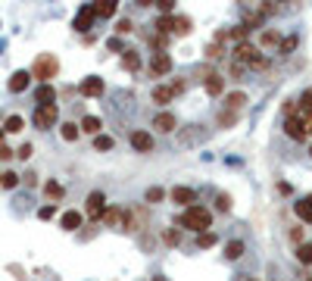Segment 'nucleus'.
<instances>
[{
  "mask_svg": "<svg viewBox=\"0 0 312 281\" xmlns=\"http://www.w3.org/2000/svg\"><path fill=\"white\" fill-rule=\"evenodd\" d=\"M178 225L181 228H191V231H197V234H203V231H209L212 228V213L206 210V206H188L185 213H181V219H178Z\"/></svg>",
  "mask_w": 312,
  "mask_h": 281,
  "instance_id": "1",
  "label": "nucleus"
},
{
  "mask_svg": "<svg viewBox=\"0 0 312 281\" xmlns=\"http://www.w3.org/2000/svg\"><path fill=\"white\" fill-rule=\"evenodd\" d=\"M57 72H60V60L53 53H41L31 66V78H38L41 85H50V78H57Z\"/></svg>",
  "mask_w": 312,
  "mask_h": 281,
  "instance_id": "2",
  "label": "nucleus"
},
{
  "mask_svg": "<svg viewBox=\"0 0 312 281\" xmlns=\"http://www.w3.org/2000/svg\"><path fill=\"white\" fill-rule=\"evenodd\" d=\"M57 119H60V109L57 106H38L34 109V116H31V122H34V128H53L57 125Z\"/></svg>",
  "mask_w": 312,
  "mask_h": 281,
  "instance_id": "3",
  "label": "nucleus"
},
{
  "mask_svg": "<svg viewBox=\"0 0 312 281\" xmlns=\"http://www.w3.org/2000/svg\"><path fill=\"white\" fill-rule=\"evenodd\" d=\"M231 53H234V63H241V66H253L256 60H259V50H256L253 44H247V41L244 44H234Z\"/></svg>",
  "mask_w": 312,
  "mask_h": 281,
  "instance_id": "4",
  "label": "nucleus"
},
{
  "mask_svg": "<svg viewBox=\"0 0 312 281\" xmlns=\"http://www.w3.org/2000/svg\"><path fill=\"white\" fill-rule=\"evenodd\" d=\"M103 210H106L103 194H100V191H91L87 200H84V213H87L91 219H103Z\"/></svg>",
  "mask_w": 312,
  "mask_h": 281,
  "instance_id": "5",
  "label": "nucleus"
},
{
  "mask_svg": "<svg viewBox=\"0 0 312 281\" xmlns=\"http://www.w3.org/2000/svg\"><path fill=\"white\" fill-rule=\"evenodd\" d=\"M188 128H191V131H181V135H178V144H181V147L200 144V141H206V135H209L203 125H188Z\"/></svg>",
  "mask_w": 312,
  "mask_h": 281,
  "instance_id": "6",
  "label": "nucleus"
},
{
  "mask_svg": "<svg viewBox=\"0 0 312 281\" xmlns=\"http://www.w3.org/2000/svg\"><path fill=\"white\" fill-rule=\"evenodd\" d=\"M150 72L156 75V78H166V75L172 72V56H169V53H153V63H150Z\"/></svg>",
  "mask_w": 312,
  "mask_h": 281,
  "instance_id": "7",
  "label": "nucleus"
},
{
  "mask_svg": "<svg viewBox=\"0 0 312 281\" xmlns=\"http://www.w3.org/2000/svg\"><path fill=\"white\" fill-rule=\"evenodd\" d=\"M172 200L188 210V206H194V200H197V191L188 187V184H178V187H172Z\"/></svg>",
  "mask_w": 312,
  "mask_h": 281,
  "instance_id": "8",
  "label": "nucleus"
},
{
  "mask_svg": "<svg viewBox=\"0 0 312 281\" xmlns=\"http://www.w3.org/2000/svg\"><path fill=\"white\" fill-rule=\"evenodd\" d=\"M131 147L138 150V153H150V150H153V135H150V131H131Z\"/></svg>",
  "mask_w": 312,
  "mask_h": 281,
  "instance_id": "9",
  "label": "nucleus"
},
{
  "mask_svg": "<svg viewBox=\"0 0 312 281\" xmlns=\"http://www.w3.org/2000/svg\"><path fill=\"white\" fill-rule=\"evenodd\" d=\"M78 91L84 94V97H100V94L106 91V85H103L100 75H91V78H84V82H81V88H78Z\"/></svg>",
  "mask_w": 312,
  "mask_h": 281,
  "instance_id": "10",
  "label": "nucleus"
},
{
  "mask_svg": "<svg viewBox=\"0 0 312 281\" xmlns=\"http://www.w3.org/2000/svg\"><path fill=\"white\" fill-rule=\"evenodd\" d=\"M175 125H178V119L172 116L169 109H166V112H156V119H153V128H156V131L169 135V131H175Z\"/></svg>",
  "mask_w": 312,
  "mask_h": 281,
  "instance_id": "11",
  "label": "nucleus"
},
{
  "mask_svg": "<svg viewBox=\"0 0 312 281\" xmlns=\"http://www.w3.org/2000/svg\"><path fill=\"white\" fill-rule=\"evenodd\" d=\"M28 85H31V72L19 69V72H13V75H10V91H13V94H22Z\"/></svg>",
  "mask_w": 312,
  "mask_h": 281,
  "instance_id": "12",
  "label": "nucleus"
},
{
  "mask_svg": "<svg viewBox=\"0 0 312 281\" xmlns=\"http://www.w3.org/2000/svg\"><path fill=\"white\" fill-rule=\"evenodd\" d=\"M94 19H97V16H94V7H81V10H78V16H75V31H81V34H84L91 25H94Z\"/></svg>",
  "mask_w": 312,
  "mask_h": 281,
  "instance_id": "13",
  "label": "nucleus"
},
{
  "mask_svg": "<svg viewBox=\"0 0 312 281\" xmlns=\"http://www.w3.org/2000/svg\"><path fill=\"white\" fill-rule=\"evenodd\" d=\"M203 88H206L209 97H218V94L225 91V78H222V75H215V72H209L206 78H203Z\"/></svg>",
  "mask_w": 312,
  "mask_h": 281,
  "instance_id": "14",
  "label": "nucleus"
},
{
  "mask_svg": "<svg viewBox=\"0 0 312 281\" xmlns=\"http://www.w3.org/2000/svg\"><path fill=\"white\" fill-rule=\"evenodd\" d=\"M34 100H38V106H57V91H53L50 85H41L38 91H34Z\"/></svg>",
  "mask_w": 312,
  "mask_h": 281,
  "instance_id": "15",
  "label": "nucleus"
},
{
  "mask_svg": "<svg viewBox=\"0 0 312 281\" xmlns=\"http://www.w3.org/2000/svg\"><path fill=\"white\" fill-rule=\"evenodd\" d=\"M81 219H84V216H81L78 210H66L63 219H60V225H63L66 231H75V228H81Z\"/></svg>",
  "mask_w": 312,
  "mask_h": 281,
  "instance_id": "16",
  "label": "nucleus"
},
{
  "mask_svg": "<svg viewBox=\"0 0 312 281\" xmlns=\"http://www.w3.org/2000/svg\"><path fill=\"white\" fill-rule=\"evenodd\" d=\"M150 97H153V103H159V106H166V103H172V97H175V91H172L169 85H156V88H153V94H150Z\"/></svg>",
  "mask_w": 312,
  "mask_h": 281,
  "instance_id": "17",
  "label": "nucleus"
},
{
  "mask_svg": "<svg viewBox=\"0 0 312 281\" xmlns=\"http://www.w3.org/2000/svg\"><path fill=\"white\" fill-rule=\"evenodd\" d=\"M225 106H228L231 112H241V109L247 106V94H244V91H231L228 97H225Z\"/></svg>",
  "mask_w": 312,
  "mask_h": 281,
  "instance_id": "18",
  "label": "nucleus"
},
{
  "mask_svg": "<svg viewBox=\"0 0 312 281\" xmlns=\"http://www.w3.org/2000/svg\"><path fill=\"white\" fill-rule=\"evenodd\" d=\"M284 131H287V135H290L293 141H303V138H306V128H303V119H297V116H293V119H287Z\"/></svg>",
  "mask_w": 312,
  "mask_h": 281,
  "instance_id": "19",
  "label": "nucleus"
},
{
  "mask_svg": "<svg viewBox=\"0 0 312 281\" xmlns=\"http://www.w3.org/2000/svg\"><path fill=\"white\" fill-rule=\"evenodd\" d=\"M122 66L128 72H141V53L138 50H122Z\"/></svg>",
  "mask_w": 312,
  "mask_h": 281,
  "instance_id": "20",
  "label": "nucleus"
},
{
  "mask_svg": "<svg viewBox=\"0 0 312 281\" xmlns=\"http://www.w3.org/2000/svg\"><path fill=\"white\" fill-rule=\"evenodd\" d=\"M116 10H119L116 0H97V4H94V16H103V19L116 16Z\"/></svg>",
  "mask_w": 312,
  "mask_h": 281,
  "instance_id": "21",
  "label": "nucleus"
},
{
  "mask_svg": "<svg viewBox=\"0 0 312 281\" xmlns=\"http://www.w3.org/2000/svg\"><path fill=\"white\" fill-rule=\"evenodd\" d=\"M293 213H297L303 222H309V225H312V197H303L300 203H293Z\"/></svg>",
  "mask_w": 312,
  "mask_h": 281,
  "instance_id": "22",
  "label": "nucleus"
},
{
  "mask_svg": "<svg viewBox=\"0 0 312 281\" xmlns=\"http://www.w3.org/2000/svg\"><path fill=\"white\" fill-rule=\"evenodd\" d=\"M78 128L84 131V135H100V128H103V122H100V116H84Z\"/></svg>",
  "mask_w": 312,
  "mask_h": 281,
  "instance_id": "23",
  "label": "nucleus"
},
{
  "mask_svg": "<svg viewBox=\"0 0 312 281\" xmlns=\"http://www.w3.org/2000/svg\"><path fill=\"white\" fill-rule=\"evenodd\" d=\"M22 128H25V119H22V116H7V122H4V135H19Z\"/></svg>",
  "mask_w": 312,
  "mask_h": 281,
  "instance_id": "24",
  "label": "nucleus"
},
{
  "mask_svg": "<svg viewBox=\"0 0 312 281\" xmlns=\"http://www.w3.org/2000/svg\"><path fill=\"white\" fill-rule=\"evenodd\" d=\"M103 222L109 225V228L122 225V210H119V206H106V210H103Z\"/></svg>",
  "mask_w": 312,
  "mask_h": 281,
  "instance_id": "25",
  "label": "nucleus"
},
{
  "mask_svg": "<svg viewBox=\"0 0 312 281\" xmlns=\"http://www.w3.org/2000/svg\"><path fill=\"white\" fill-rule=\"evenodd\" d=\"M244 250H247L244 240H228V244H225V256H228V259H241Z\"/></svg>",
  "mask_w": 312,
  "mask_h": 281,
  "instance_id": "26",
  "label": "nucleus"
},
{
  "mask_svg": "<svg viewBox=\"0 0 312 281\" xmlns=\"http://www.w3.org/2000/svg\"><path fill=\"white\" fill-rule=\"evenodd\" d=\"M44 194H47L50 200H63V194H66V187H63L60 181H47V184H44Z\"/></svg>",
  "mask_w": 312,
  "mask_h": 281,
  "instance_id": "27",
  "label": "nucleus"
},
{
  "mask_svg": "<svg viewBox=\"0 0 312 281\" xmlns=\"http://www.w3.org/2000/svg\"><path fill=\"white\" fill-rule=\"evenodd\" d=\"M172 25H175V16H159V19H156V31L166 34V37L172 34Z\"/></svg>",
  "mask_w": 312,
  "mask_h": 281,
  "instance_id": "28",
  "label": "nucleus"
},
{
  "mask_svg": "<svg viewBox=\"0 0 312 281\" xmlns=\"http://www.w3.org/2000/svg\"><path fill=\"white\" fill-rule=\"evenodd\" d=\"M194 25H191V19L188 16H175V25H172V34H188Z\"/></svg>",
  "mask_w": 312,
  "mask_h": 281,
  "instance_id": "29",
  "label": "nucleus"
},
{
  "mask_svg": "<svg viewBox=\"0 0 312 281\" xmlns=\"http://www.w3.org/2000/svg\"><path fill=\"white\" fill-rule=\"evenodd\" d=\"M19 181H22V175H16V172H4V175H0V187H7V191H13Z\"/></svg>",
  "mask_w": 312,
  "mask_h": 281,
  "instance_id": "30",
  "label": "nucleus"
},
{
  "mask_svg": "<svg viewBox=\"0 0 312 281\" xmlns=\"http://www.w3.org/2000/svg\"><path fill=\"white\" fill-rule=\"evenodd\" d=\"M297 259L303 262V266H312V244H300V247H297Z\"/></svg>",
  "mask_w": 312,
  "mask_h": 281,
  "instance_id": "31",
  "label": "nucleus"
},
{
  "mask_svg": "<svg viewBox=\"0 0 312 281\" xmlns=\"http://www.w3.org/2000/svg\"><path fill=\"white\" fill-rule=\"evenodd\" d=\"M60 135H63L66 141H75V138L81 135V128H78V125H72V122H66V125L60 128Z\"/></svg>",
  "mask_w": 312,
  "mask_h": 281,
  "instance_id": "32",
  "label": "nucleus"
},
{
  "mask_svg": "<svg viewBox=\"0 0 312 281\" xmlns=\"http://www.w3.org/2000/svg\"><path fill=\"white\" fill-rule=\"evenodd\" d=\"M262 47H281V34L278 31H262Z\"/></svg>",
  "mask_w": 312,
  "mask_h": 281,
  "instance_id": "33",
  "label": "nucleus"
},
{
  "mask_svg": "<svg viewBox=\"0 0 312 281\" xmlns=\"http://www.w3.org/2000/svg\"><path fill=\"white\" fill-rule=\"evenodd\" d=\"M94 147H97V150H113V147H116V138H109V135H97V138H94Z\"/></svg>",
  "mask_w": 312,
  "mask_h": 281,
  "instance_id": "34",
  "label": "nucleus"
},
{
  "mask_svg": "<svg viewBox=\"0 0 312 281\" xmlns=\"http://www.w3.org/2000/svg\"><path fill=\"white\" fill-rule=\"evenodd\" d=\"M215 206H218L222 213H228V210H231V197H228L225 191H218V194H215Z\"/></svg>",
  "mask_w": 312,
  "mask_h": 281,
  "instance_id": "35",
  "label": "nucleus"
},
{
  "mask_svg": "<svg viewBox=\"0 0 312 281\" xmlns=\"http://www.w3.org/2000/svg\"><path fill=\"white\" fill-rule=\"evenodd\" d=\"M212 244H215V234H212V231H203V234L197 237V247H200V250H206V247H212Z\"/></svg>",
  "mask_w": 312,
  "mask_h": 281,
  "instance_id": "36",
  "label": "nucleus"
},
{
  "mask_svg": "<svg viewBox=\"0 0 312 281\" xmlns=\"http://www.w3.org/2000/svg\"><path fill=\"white\" fill-rule=\"evenodd\" d=\"M162 197H166V191H162V187H150V191H147V203H159Z\"/></svg>",
  "mask_w": 312,
  "mask_h": 281,
  "instance_id": "37",
  "label": "nucleus"
},
{
  "mask_svg": "<svg viewBox=\"0 0 312 281\" xmlns=\"http://www.w3.org/2000/svg\"><path fill=\"white\" fill-rule=\"evenodd\" d=\"M234 122H237V112H231V109H225L222 116H218V125H225V128H228V125H234Z\"/></svg>",
  "mask_w": 312,
  "mask_h": 281,
  "instance_id": "38",
  "label": "nucleus"
},
{
  "mask_svg": "<svg viewBox=\"0 0 312 281\" xmlns=\"http://www.w3.org/2000/svg\"><path fill=\"white\" fill-rule=\"evenodd\" d=\"M156 7L162 10V16H172V10H175V0H156Z\"/></svg>",
  "mask_w": 312,
  "mask_h": 281,
  "instance_id": "39",
  "label": "nucleus"
},
{
  "mask_svg": "<svg viewBox=\"0 0 312 281\" xmlns=\"http://www.w3.org/2000/svg\"><path fill=\"white\" fill-rule=\"evenodd\" d=\"M162 240H166V244H172V247H175V244L181 240V231H178V228H172V231H166V234H162Z\"/></svg>",
  "mask_w": 312,
  "mask_h": 281,
  "instance_id": "40",
  "label": "nucleus"
},
{
  "mask_svg": "<svg viewBox=\"0 0 312 281\" xmlns=\"http://www.w3.org/2000/svg\"><path fill=\"white\" fill-rule=\"evenodd\" d=\"M293 47H297V37H281V47H278L281 53H290Z\"/></svg>",
  "mask_w": 312,
  "mask_h": 281,
  "instance_id": "41",
  "label": "nucleus"
},
{
  "mask_svg": "<svg viewBox=\"0 0 312 281\" xmlns=\"http://www.w3.org/2000/svg\"><path fill=\"white\" fill-rule=\"evenodd\" d=\"M131 28H135V25L128 22V19H119V25H116V34H128Z\"/></svg>",
  "mask_w": 312,
  "mask_h": 281,
  "instance_id": "42",
  "label": "nucleus"
},
{
  "mask_svg": "<svg viewBox=\"0 0 312 281\" xmlns=\"http://www.w3.org/2000/svg\"><path fill=\"white\" fill-rule=\"evenodd\" d=\"M31 153H34V147H31V144H22V147H19V153H16V156H19V159H31Z\"/></svg>",
  "mask_w": 312,
  "mask_h": 281,
  "instance_id": "43",
  "label": "nucleus"
},
{
  "mask_svg": "<svg viewBox=\"0 0 312 281\" xmlns=\"http://www.w3.org/2000/svg\"><path fill=\"white\" fill-rule=\"evenodd\" d=\"M53 213H57V206H53V203H50V206H41V210H38L41 219H53Z\"/></svg>",
  "mask_w": 312,
  "mask_h": 281,
  "instance_id": "44",
  "label": "nucleus"
},
{
  "mask_svg": "<svg viewBox=\"0 0 312 281\" xmlns=\"http://www.w3.org/2000/svg\"><path fill=\"white\" fill-rule=\"evenodd\" d=\"M13 156H16V150H10V147L0 144V159H13Z\"/></svg>",
  "mask_w": 312,
  "mask_h": 281,
  "instance_id": "45",
  "label": "nucleus"
},
{
  "mask_svg": "<svg viewBox=\"0 0 312 281\" xmlns=\"http://www.w3.org/2000/svg\"><path fill=\"white\" fill-rule=\"evenodd\" d=\"M22 181H25V184H31V187H34V184H38V175H34V172H25V175H22Z\"/></svg>",
  "mask_w": 312,
  "mask_h": 281,
  "instance_id": "46",
  "label": "nucleus"
},
{
  "mask_svg": "<svg viewBox=\"0 0 312 281\" xmlns=\"http://www.w3.org/2000/svg\"><path fill=\"white\" fill-rule=\"evenodd\" d=\"M303 128H306V138H312V112L303 119Z\"/></svg>",
  "mask_w": 312,
  "mask_h": 281,
  "instance_id": "47",
  "label": "nucleus"
},
{
  "mask_svg": "<svg viewBox=\"0 0 312 281\" xmlns=\"http://www.w3.org/2000/svg\"><path fill=\"white\" fill-rule=\"evenodd\" d=\"M231 75H234V78H244V66L234 63V66H231Z\"/></svg>",
  "mask_w": 312,
  "mask_h": 281,
  "instance_id": "48",
  "label": "nucleus"
},
{
  "mask_svg": "<svg viewBox=\"0 0 312 281\" xmlns=\"http://www.w3.org/2000/svg\"><path fill=\"white\" fill-rule=\"evenodd\" d=\"M253 69H269V60H265V56H262V53H259V60H256V63H253Z\"/></svg>",
  "mask_w": 312,
  "mask_h": 281,
  "instance_id": "49",
  "label": "nucleus"
},
{
  "mask_svg": "<svg viewBox=\"0 0 312 281\" xmlns=\"http://www.w3.org/2000/svg\"><path fill=\"white\" fill-rule=\"evenodd\" d=\"M290 240L300 244V240H303V231H300V228H290Z\"/></svg>",
  "mask_w": 312,
  "mask_h": 281,
  "instance_id": "50",
  "label": "nucleus"
},
{
  "mask_svg": "<svg viewBox=\"0 0 312 281\" xmlns=\"http://www.w3.org/2000/svg\"><path fill=\"white\" fill-rule=\"evenodd\" d=\"M106 44H109V50H122V41H119V37H109Z\"/></svg>",
  "mask_w": 312,
  "mask_h": 281,
  "instance_id": "51",
  "label": "nucleus"
},
{
  "mask_svg": "<svg viewBox=\"0 0 312 281\" xmlns=\"http://www.w3.org/2000/svg\"><path fill=\"white\" fill-rule=\"evenodd\" d=\"M153 281H166V278H162V275H156V278H153Z\"/></svg>",
  "mask_w": 312,
  "mask_h": 281,
  "instance_id": "52",
  "label": "nucleus"
},
{
  "mask_svg": "<svg viewBox=\"0 0 312 281\" xmlns=\"http://www.w3.org/2000/svg\"><path fill=\"white\" fill-rule=\"evenodd\" d=\"M0 141H4V128H0Z\"/></svg>",
  "mask_w": 312,
  "mask_h": 281,
  "instance_id": "53",
  "label": "nucleus"
},
{
  "mask_svg": "<svg viewBox=\"0 0 312 281\" xmlns=\"http://www.w3.org/2000/svg\"><path fill=\"white\" fill-rule=\"evenodd\" d=\"M309 156H312V144H309Z\"/></svg>",
  "mask_w": 312,
  "mask_h": 281,
  "instance_id": "54",
  "label": "nucleus"
},
{
  "mask_svg": "<svg viewBox=\"0 0 312 281\" xmlns=\"http://www.w3.org/2000/svg\"><path fill=\"white\" fill-rule=\"evenodd\" d=\"M250 281H259V278H250Z\"/></svg>",
  "mask_w": 312,
  "mask_h": 281,
  "instance_id": "55",
  "label": "nucleus"
},
{
  "mask_svg": "<svg viewBox=\"0 0 312 281\" xmlns=\"http://www.w3.org/2000/svg\"><path fill=\"white\" fill-rule=\"evenodd\" d=\"M306 281H312V275H309V278H306Z\"/></svg>",
  "mask_w": 312,
  "mask_h": 281,
  "instance_id": "56",
  "label": "nucleus"
}]
</instances>
